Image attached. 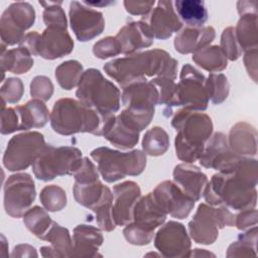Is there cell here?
<instances>
[{"label":"cell","instance_id":"6da1fadb","mask_svg":"<svg viewBox=\"0 0 258 258\" xmlns=\"http://www.w3.org/2000/svg\"><path fill=\"white\" fill-rule=\"evenodd\" d=\"M257 160L242 156L232 170L215 173L204 191V199L211 206H226L230 210L253 209L257 204Z\"/></svg>","mask_w":258,"mask_h":258},{"label":"cell","instance_id":"7a4b0ae2","mask_svg":"<svg viewBox=\"0 0 258 258\" xmlns=\"http://www.w3.org/2000/svg\"><path fill=\"white\" fill-rule=\"evenodd\" d=\"M178 62L167 51L154 48L112 59L103 67L105 73L123 89L147 77H165L175 80Z\"/></svg>","mask_w":258,"mask_h":258},{"label":"cell","instance_id":"3957f363","mask_svg":"<svg viewBox=\"0 0 258 258\" xmlns=\"http://www.w3.org/2000/svg\"><path fill=\"white\" fill-rule=\"evenodd\" d=\"M114 117H105L79 100L61 98L53 104L49 122L52 130L60 135L90 133L103 136Z\"/></svg>","mask_w":258,"mask_h":258},{"label":"cell","instance_id":"277c9868","mask_svg":"<svg viewBox=\"0 0 258 258\" xmlns=\"http://www.w3.org/2000/svg\"><path fill=\"white\" fill-rule=\"evenodd\" d=\"M175 129L174 148L176 157L184 163H194L200 159L205 144L213 134L211 117L200 111L179 109L171 119Z\"/></svg>","mask_w":258,"mask_h":258},{"label":"cell","instance_id":"5b68a950","mask_svg":"<svg viewBox=\"0 0 258 258\" xmlns=\"http://www.w3.org/2000/svg\"><path fill=\"white\" fill-rule=\"evenodd\" d=\"M76 97L87 106L105 117H113L120 109L121 92L97 69L84 72Z\"/></svg>","mask_w":258,"mask_h":258},{"label":"cell","instance_id":"8992f818","mask_svg":"<svg viewBox=\"0 0 258 258\" xmlns=\"http://www.w3.org/2000/svg\"><path fill=\"white\" fill-rule=\"evenodd\" d=\"M90 156L97 163L102 178L109 183L123 179L128 175H139L146 166V154L139 149L122 152L101 146L93 149Z\"/></svg>","mask_w":258,"mask_h":258},{"label":"cell","instance_id":"52a82bcc","mask_svg":"<svg viewBox=\"0 0 258 258\" xmlns=\"http://www.w3.org/2000/svg\"><path fill=\"white\" fill-rule=\"evenodd\" d=\"M82 151L74 146H53L46 144L32 163L34 176L49 181L57 176L74 175L83 162Z\"/></svg>","mask_w":258,"mask_h":258},{"label":"cell","instance_id":"ba28073f","mask_svg":"<svg viewBox=\"0 0 258 258\" xmlns=\"http://www.w3.org/2000/svg\"><path fill=\"white\" fill-rule=\"evenodd\" d=\"M122 110L127 117L142 131L151 122L158 105V92L150 81L133 83L122 90Z\"/></svg>","mask_w":258,"mask_h":258},{"label":"cell","instance_id":"9c48e42d","mask_svg":"<svg viewBox=\"0 0 258 258\" xmlns=\"http://www.w3.org/2000/svg\"><path fill=\"white\" fill-rule=\"evenodd\" d=\"M206 80L207 78L198 69L185 63L179 73L175 97L166 117L171 115L172 109L175 107L191 111H205L209 105Z\"/></svg>","mask_w":258,"mask_h":258},{"label":"cell","instance_id":"30bf717a","mask_svg":"<svg viewBox=\"0 0 258 258\" xmlns=\"http://www.w3.org/2000/svg\"><path fill=\"white\" fill-rule=\"evenodd\" d=\"M46 146L43 135L37 131L14 135L7 143L3 154V165L9 171L28 168Z\"/></svg>","mask_w":258,"mask_h":258},{"label":"cell","instance_id":"8fae6325","mask_svg":"<svg viewBox=\"0 0 258 258\" xmlns=\"http://www.w3.org/2000/svg\"><path fill=\"white\" fill-rule=\"evenodd\" d=\"M4 210L12 218L18 219L30 209L35 200L34 180L26 172L11 174L4 183Z\"/></svg>","mask_w":258,"mask_h":258},{"label":"cell","instance_id":"7c38bea8","mask_svg":"<svg viewBox=\"0 0 258 258\" xmlns=\"http://www.w3.org/2000/svg\"><path fill=\"white\" fill-rule=\"evenodd\" d=\"M35 21V10L28 2L11 3L0 18L1 43L5 45L19 44Z\"/></svg>","mask_w":258,"mask_h":258},{"label":"cell","instance_id":"4fadbf2b","mask_svg":"<svg viewBox=\"0 0 258 258\" xmlns=\"http://www.w3.org/2000/svg\"><path fill=\"white\" fill-rule=\"evenodd\" d=\"M154 246L165 258L188 257L191 247L185 226L176 221L163 223L154 235Z\"/></svg>","mask_w":258,"mask_h":258},{"label":"cell","instance_id":"5bb4252c","mask_svg":"<svg viewBox=\"0 0 258 258\" xmlns=\"http://www.w3.org/2000/svg\"><path fill=\"white\" fill-rule=\"evenodd\" d=\"M71 28L76 38L86 42L100 35L105 28L103 13L86 5L84 2L72 1L69 10Z\"/></svg>","mask_w":258,"mask_h":258},{"label":"cell","instance_id":"9a60e30c","mask_svg":"<svg viewBox=\"0 0 258 258\" xmlns=\"http://www.w3.org/2000/svg\"><path fill=\"white\" fill-rule=\"evenodd\" d=\"M241 157L231 149L227 135L223 132H216L206 142L199 161L205 168L228 172L233 169Z\"/></svg>","mask_w":258,"mask_h":258},{"label":"cell","instance_id":"2e32d148","mask_svg":"<svg viewBox=\"0 0 258 258\" xmlns=\"http://www.w3.org/2000/svg\"><path fill=\"white\" fill-rule=\"evenodd\" d=\"M151 192L163 212L177 220L185 219L195 207L196 202L187 197L173 180L161 181Z\"/></svg>","mask_w":258,"mask_h":258},{"label":"cell","instance_id":"e0dca14e","mask_svg":"<svg viewBox=\"0 0 258 258\" xmlns=\"http://www.w3.org/2000/svg\"><path fill=\"white\" fill-rule=\"evenodd\" d=\"M141 21L147 24L155 38L161 40L169 38L182 27V22L174 10L173 2L167 0L158 1L155 7L141 17Z\"/></svg>","mask_w":258,"mask_h":258},{"label":"cell","instance_id":"ac0fdd59","mask_svg":"<svg viewBox=\"0 0 258 258\" xmlns=\"http://www.w3.org/2000/svg\"><path fill=\"white\" fill-rule=\"evenodd\" d=\"M188 235L197 244L212 245L219 236V223L215 207L206 203L199 205L187 225Z\"/></svg>","mask_w":258,"mask_h":258},{"label":"cell","instance_id":"d6986e66","mask_svg":"<svg viewBox=\"0 0 258 258\" xmlns=\"http://www.w3.org/2000/svg\"><path fill=\"white\" fill-rule=\"evenodd\" d=\"M140 197L141 189L133 180H126L113 186L112 215L117 226H126L132 222L134 207Z\"/></svg>","mask_w":258,"mask_h":258},{"label":"cell","instance_id":"ffe728a7","mask_svg":"<svg viewBox=\"0 0 258 258\" xmlns=\"http://www.w3.org/2000/svg\"><path fill=\"white\" fill-rule=\"evenodd\" d=\"M74 40L68 30L46 27L40 34L37 55L53 60L70 54L74 49Z\"/></svg>","mask_w":258,"mask_h":258},{"label":"cell","instance_id":"44dd1931","mask_svg":"<svg viewBox=\"0 0 258 258\" xmlns=\"http://www.w3.org/2000/svg\"><path fill=\"white\" fill-rule=\"evenodd\" d=\"M120 42L122 53L133 54L152 45L154 36L147 24L141 20L129 21L115 35Z\"/></svg>","mask_w":258,"mask_h":258},{"label":"cell","instance_id":"7402d4cb","mask_svg":"<svg viewBox=\"0 0 258 258\" xmlns=\"http://www.w3.org/2000/svg\"><path fill=\"white\" fill-rule=\"evenodd\" d=\"M102 230L92 225L80 224L73 231V250L71 257H102L99 248L104 242Z\"/></svg>","mask_w":258,"mask_h":258},{"label":"cell","instance_id":"603a6c76","mask_svg":"<svg viewBox=\"0 0 258 258\" xmlns=\"http://www.w3.org/2000/svg\"><path fill=\"white\" fill-rule=\"evenodd\" d=\"M173 181L195 202L201 200L208 184V176L192 163L177 164L172 171Z\"/></svg>","mask_w":258,"mask_h":258},{"label":"cell","instance_id":"cb8c5ba5","mask_svg":"<svg viewBox=\"0 0 258 258\" xmlns=\"http://www.w3.org/2000/svg\"><path fill=\"white\" fill-rule=\"evenodd\" d=\"M140 132L134 123L121 111V113L115 115L103 137L113 146L126 150L133 148L138 143Z\"/></svg>","mask_w":258,"mask_h":258},{"label":"cell","instance_id":"d4e9b609","mask_svg":"<svg viewBox=\"0 0 258 258\" xmlns=\"http://www.w3.org/2000/svg\"><path fill=\"white\" fill-rule=\"evenodd\" d=\"M216 37V30L213 26L200 28L184 27L174 37V48L181 54L195 53L198 50L209 46Z\"/></svg>","mask_w":258,"mask_h":258},{"label":"cell","instance_id":"484cf974","mask_svg":"<svg viewBox=\"0 0 258 258\" xmlns=\"http://www.w3.org/2000/svg\"><path fill=\"white\" fill-rule=\"evenodd\" d=\"M167 215L156 203L152 192L141 196L133 211L132 222L147 230L154 231L160 227L166 220Z\"/></svg>","mask_w":258,"mask_h":258},{"label":"cell","instance_id":"4316f807","mask_svg":"<svg viewBox=\"0 0 258 258\" xmlns=\"http://www.w3.org/2000/svg\"><path fill=\"white\" fill-rule=\"evenodd\" d=\"M227 137L231 149L236 154L245 157L257 154V130L253 125L240 121L232 126Z\"/></svg>","mask_w":258,"mask_h":258},{"label":"cell","instance_id":"83f0119b","mask_svg":"<svg viewBox=\"0 0 258 258\" xmlns=\"http://www.w3.org/2000/svg\"><path fill=\"white\" fill-rule=\"evenodd\" d=\"M34 60L32 54L23 47H16L5 49L0 52V64L2 80L4 79L5 72L15 75L26 74L32 67Z\"/></svg>","mask_w":258,"mask_h":258},{"label":"cell","instance_id":"f1b7e54d","mask_svg":"<svg viewBox=\"0 0 258 258\" xmlns=\"http://www.w3.org/2000/svg\"><path fill=\"white\" fill-rule=\"evenodd\" d=\"M173 6L180 21L186 27L200 28L208 20V10L202 0H176Z\"/></svg>","mask_w":258,"mask_h":258},{"label":"cell","instance_id":"f546056e","mask_svg":"<svg viewBox=\"0 0 258 258\" xmlns=\"http://www.w3.org/2000/svg\"><path fill=\"white\" fill-rule=\"evenodd\" d=\"M19 111L22 130L27 131L32 128H41L47 124L50 118V112L43 101L31 99L22 106H17Z\"/></svg>","mask_w":258,"mask_h":258},{"label":"cell","instance_id":"4dcf8cb0","mask_svg":"<svg viewBox=\"0 0 258 258\" xmlns=\"http://www.w3.org/2000/svg\"><path fill=\"white\" fill-rule=\"evenodd\" d=\"M258 18L257 14L240 16L235 28L237 41L242 51L258 48Z\"/></svg>","mask_w":258,"mask_h":258},{"label":"cell","instance_id":"1f68e13d","mask_svg":"<svg viewBox=\"0 0 258 258\" xmlns=\"http://www.w3.org/2000/svg\"><path fill=\"white\" fill-rule=\"evenodd\" d=\"M108 186L103 184V182L98 179L89 182H74L73 194L76 202L92 210L104 197Z\"/></svg>","mask_w":258,"mask_h":258},{"label":"cell","instance_id":"d6a6232c","mask_svg":"<svg viewBox=\"0 0 258 258\" xmlns=\"http://www.w3.org/2000/svg\"><path fill=\"white\" fill-rule=\"evenodd\" d=\"M191 58L196 64L211 74L222 72L228 66V59L218 45L206 46L192 53Z\"/></svg>","mask_w":258,"mask_h":258},{"label":"cell","instance_id":"836d02e7","mask_svg":"<svg viewBox=\"0 0 258 258\" xmlns=\"http://www.w3.org/2000/svg\"><path fill=\"white\" fill-rule=\"evenodd\" d=\"M84 74L83 66L76 59H70L61 62L55 68L54 76L57 84L63 90L70 91L78 87Z\"/></svg>","mask_w":258,"mask_h":258},{"label":"cell","instance_id":"e575fe53","mask_svg":"<svg viewBox=\"0 0 258 258\" xmlns=\"http://www.w3.org/2000/svg\"><path fill=\"white\" fill-rule=\"evenodd\" d=\"M169 148V137L166 131L159 126L147 130L142 138V151L146 155L160 156Z\"/></svg>","mask_w":258,"mask_h":258},{"label":"cell","instance_id":"d590c367","mask_svg":"<svg viewBox=\"0 0 258 258\" xmlns=\"http://www.w3.org/2000/svg\"><path fill=\"white\" fill-rule=\"evenodd\" d=\"M226 256L231 257H251L257 256V226L246 230L238 236L227 249Z\"/></svg>","mask_w":258,"mask_h":258},{"label":"cell","instance_id":"8d00e7d4","mask_svg":"<svg viewBox=\"0 0 258 258\" xmlns=\"http://www.w3.org/2000/svg\"><path fill=\"white\" fill-rule=\"evenodd\" d=\"M23 223L27 230L35 237L42 240L43 236L52 224L48 212L39 206L30 208L22 217Z\"/></svg>","mask_w":258,"mask_h":258},{"label":"cell","instance_id":"74e56055","mask_svg":"<svg viewBox=\"0 0 258 258\" xmlns=\"http://www.w3.org/2000/svg\"><path fill=\"white\" fill-rule=\"evenodd\" d=\"M42 240L47 241L59 253L60 258L71 257L73 250V239L70 231L52 221L51 226L43 236Z\"/></svg>","mask_w":258,"mask_h":258},{"label":"cell","instance_id":"f35d334b","mask_svg":"<svg viewBox=\"0 0 258 258\" xmlns=\"http://www.w3.org/2000/svg\"><path fill=\"white\" fill-rule=\"evenodd\" d=\"M112 205L113 192L108 187L103 199L92 209L98 228L105 232H111L117 227L112 215Z\"/></svg>","mask_w":258,"mask_h":258},{"label":"cell","instance_id":"ab89813d","mask_svg":"<svg viewBox=\"0 0 258 258\" xmlns=\"http://www.w3.org/2000/svg\"><path fill=\"white\" fill-rule=\"evenodd\" d=\"M206 90L209 101L215 105L223 103L229 96L230 84L223 74H210L206 80Z\"/></svg>","mask_w":258,"mask_h":258},{"label":"cell","instance_id":"60d3db41","mask_svg":"<svg viewBox=\"0 0 258 258\" xmlns=\"http://www.w3.org/2000/svg\"><path fill=\"white\" fill-rule=\"evenodd\" d=\"M39 201L47 212H59L66 208L68 203L64 189L56 184L44 186L40 190Z\"/></svg>","mask_w":258,"mask_h":258},{"label":"cell","instance_id":"b9f144b4","mask_svg":"<svg viewBox=\"0 0 258 258\" xmlns=\"http://www.w3.org/2000/svg\"><path fill=\"white\" fill-rule=\"evenodd\" d=\"M39 4L44 8L42 18L46 27H54L67 30L68 20L66 13L60 6L62 1H39Z\"/></svg>","mask_w":258,"mask_h":258},{"label":"cell","instance_id":"7bdbcfd3","mask_svg":"<svg viewBox=\"0 0 258 258\" xmlns=\"http://www.w3.org/2000/svg\"><path fill=\"white\" fill-rule=\"evenodd\" d=\"M157 89L158 92V105H165V109L163 111L164 115L167 116V113L171 107V104L175 97L176 92V83L174 80L165 77H157L153 78L150 81Z\"/></svg>","mask_w":258,"mask_h":258},{"label":"cell","instance_id":"ee69618b","mask_svg":"<svg viewBox=\"0 0 258 258\" xmlns=\"http://www.w3.org/2000/svg\"><path fill=\"white\" fill-rule=\"evenodd\" d=\"M24 93V86L20 79L18 78H8L3 81L0 88V96L2 100V109L6 108V104H16L18 103Z\"/></svg>","mask_w":258,"mask_h":258},{"label":"cell","instance_id":"f6af8a7d","mask_svg":"<svg viewBox=\"0 0 258 258\" xmlns=\"http://www.w3.org/2000/svg\"><path fill=\"white\" fill-rule=\"evenodd\" d=\"M154 231L147 230L137 224L131 222L127 224L123 229V236L125 240L135 246L148 245L154 238Z\"/></svg>","mask_w":258,"mask_h":258},{"label":"cell","instance_id":"bcb514c9","mask_svg":"<svg viewBox=\"0 0 258 258\" xmlns=\"http://www.w3.org/2000/svg\"><path fill=\"white\" fill-rule=\"evenodd\" d=\"M220 47L225 53L227 59L229 60L234 61L241 56L242 49L237 41L235 28L233 26H229L223 30L221 35Z\"/></svg>","mask_w":258,"mask_h":258},{"label":"cell","instance_id":"7dc6e473","mask_svg":"<svg viewBox=\"0 0 258 258\" xmlns=\"http://www.w3.org/2000/svg\"><path fill=\"white\" fill-rule=\"evenodd\" d=\"M93 53L100 59H106L121 54L122 48L116 36H107L94 44Z\"/></svg>","mask_w":258,"mask_h":258},{"label":"cell","instance_id":"c3c4849f","mask_svg":"<svg viewBox=\"0 0 258 258\" xmlns=\"http://www.w3.org/2000/svg\"><path fill=\"white\" fill-rule=\"evenodd\" d=\"M17 131H22V121L17 106L2 109L0 127L1 134L8 135Z\"/></svg>","mask_w":258,"mask_h":258},{"label":"cell","instance_id":"681fc988","mask_svg":"<svg viewBox=\"0 0 258 258\" xmlns=\"http://www.w3.org/2000/svg\"><path fill=\"white\" fill-rule=\"evenodd\" d=\"M53 94V85L49 78L45 76H36L30 83V95L33 99L43 102L48 101Z\"/></svg>","mask_w":258,"mask_h":258},{"label":"cell","instance_id":"f907efd6","mask_svg":"<svg viewBox=\"0 0 258 258\" xmlns=\"http://www.w3.org/2000/svg\"><path fill=\"white\" fill-rule=\"evenodd\" d=\"M75 181L77 182H89L100 179V173L98 167L89 157H84L83 162L79 169L74 173Z\"/></svg>","mask_w":258,"mask_h":258},{"label":"cell","instance_id":"816d5d0a","mask_svg":"<svg viewBox=\"0 0 258 258\" xmlns=\"http://www.w3.org/2000/svg\"><path fill=\"white\" fill-rule=\"evenodd\" d=\"M258 213L255 208L239 211L235 216V226L240 231H246L257 226Z\"/></svg>","mask_w":258,"mask_h":258},{"label":"cell","instance_id":"f5cc1de1","mask_svg":"<svg viewBox=\"0 0 258 258\" xmlns=\"http://www.w3.org/2000/svg\"><path fill=\"white\" fill-rule=\"evenodd\" d=\"M125 10L131 15H146L155 5V1H141V0H125L123 2Z\"/></svg>","mask_w":258,"mask_h":258},{"label":"cell","instance_id":"db71d44e","mask_svg":"<svg viewBox=\"0 0 258 258\" xmlns=\"http://www.w3.org/2000/svg\"><path fill=\"white\" fill-rule=\"evenodd\" d=\"M244 66L248 73V76L252 79L254 83H257V74H258V48L244 51Z\"/></svg>","mask_w":258,"mask_h":258},{"label":"cell","instance_id":"11a10c76","mask_svg":"<svg viewBox=\"0 0 258 258\" xmlns=\"http://www.w3.org/2000/svg\"><path fill=\"white\" fill-rule=\"evenodd\" d=\"M39 38L40 34L37 31H30L24 35L21 42L19 43V46L27 49L32 55H37Z\"/></svg>","mask_w":258,"mask_h":258},{"label":"cell","instance_id":"9f6ffc18","mask_svg":"<svg viewBox=\"0 0 258 258\" xmlns=\"http://www.w3.org/2000/svg\"><path fill=\"white\" fill-rule=\"evenodd\" d=\"M11 257H37L38 254L35 248L29 244H19L12 250Z\"/></svg>","mask_w":258,"mask_h":258},{"label":"cell","instance_id":"6f0895ef","mask_svg":"<svg viewBox=\"0 0 258 258\" xmlns=\"http://www.w3.org/2000/svg\"><path fill=\"white\" fill-rule=\"evenodd\" d=\"M237 11L240 16L245 14H257V1H238Z\"/></svg>","mask_w":258,"mask_h":258},{"label":"cell","instance_id":"680465c9","mask_svg":"<svg viewBox=\"0 0 258 258\" xmlns=\"http://www.w3.org/2000/svg\"><path fill=\"white\" fill-rule=\"evenodd\" d=\"M40 254L42 257L45 258H50V257H54V258H60L59 253L51 246H42L40 248Z\"/></svg>","mask_w":258,"mask_h":258},{"label":"cell","instance_id":"91938a15","mask_svg":"<svg viewBox=\"0 0 258 258\" xmlns=\"http://www.w3.org/2000/svg\"><path fill=\"white\" fill-rule=\"evenodd\" d=\"M216 255L206 249H194L190 250L188 257H215Z\"/></svg>","mask_w":258,"mask_h":258},{"label":"cell","instance_id":"94428289","mask_svg":"<svg viewBox=\"0 0 258 258\" xmlns=\"http://www.w3.org/2000/svg\"><path fill=\"white\" fill-rule=\"evenodd\" d=\"M0 244H1V251H0V257L5 258L8 257V243L3 234H1L0 238Z\"/></svg>","mask_w":258,"mask_h":258},{"label":"cell","instance_id":"6125c7cd","mask_svg":"<svg viewBox=\"0 0 258 258\" xmlns=\"http://www.w3.org/2000/svg\"><path fill=\"white\" fill-rule=\"evenodd\" d=\"M86 5L91 6V7H106L108 5L114 4L115 2L113 1H83Z\"/></svg>","mask_w":258,"mask_h":258},{"label":"cell","instance_id":"be15d7a7","mask_svg":"<svg viewBox=\"0 0 258 258\" xmlns=\"http://www.w3.org/2000/svg\"><path fill=\"white\" fill-rule=\"evenodd\" d=\"M144 256H145V257H148V256H156V257H159V256H161V254H156V253L150 252V253H148V254H145Z\"/></svg>","mask_w":258,"mask_h":258}]
</instances>
